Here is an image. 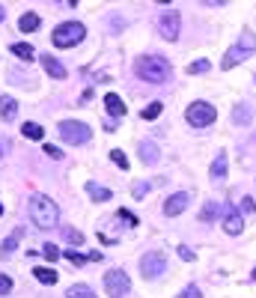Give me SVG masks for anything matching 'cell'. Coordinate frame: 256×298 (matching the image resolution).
<instances>
[{"mask_svg":"<svg viewBox=\"0 0 256 298\" xmlns=\"http://www.w3.org/2000/svg\"><path fill=\"white\" fill-rule=\"evenodd\" d=\"M30 221H33L39 230H51L60 224V209L51 197L45 194H33L30 197Z\"/></svg>","mask_w":256,"mask_h":298,"instance_id":"obj_1","label":"cell"},{"mask_svg":"<svg viewBox=\"0 0 256 298\" xmlns=\"http://www.w3.org/2000/svg\"><path fill=\"white\" fill-rule=\"evenodd\" d=\"M137 78L149 81V84H164L170 78V63L164 57H155V54H146V57H137L134 63Z\"/></svg>","mask_w":256,"mask_h":298,"instance_id":"obj_2","label":"cell"},{"mask_svg":"<svg viewBox=\"0 0 256 298\" xmlns=\"http://www.w3.org/2000/svg\"><path fill=\"white\" fill-rule=\"evenodd\" d=\"M86 36V27L81 21H66V24H60V27H54L51 33V42L57 48H75L78 42H84Z\"/></svg>","mask_w":256,"mask_h":298,"instance_id":"obj_3","label":"cell"},{"mask_svg":"<svg viewBox=\"0 0 256 298\" xmlns=\"http://www.w3.org/2000/svg\"><path fill=\"white\" fill-rule=\"evenodd\" d=\"M256 51V36H253V30H244L241 33V39H239V45H232L229 51L223 54V69H232V66H239V63H244L250 54Z\"/></svg>","mask_w":256,"mask_h":298,"instance_id":"obj_4","label":"cell"},{"mask_svg":"<svg viewBox=\"0 0 256 298\" xmlns=\"http://www.w3.org/2000/svg\"><path fill=\"white\" fill-rule=\"evenodd\" d=\"M185 120H188L194 128H205V125H212L218 120V110L208 105V102H194V105H188V110H185Z\"/></svg>","mask_w":256,"mask_h":298,"instance_id":"obj_5","label":"cell"},{"mask_svg":"<svg viewBox=\"0 0 256 298\" xmlns=\"http://www.w3.org/2000/svg\"><path fill=\"white\" fill-rule=\"evenodd\" d=\"M104 289H107L110 298H128L131 281H128V274H125L122 268H110V271L104 274Z\"/></svg>","mask_w":256,"mask_h":298,"instance_id":"obj_6","label":"cell"},{"mask_svg":"<svg viewBox=\"0 0 256 298\" xmlns=\"http://www.w3.org/2000/svg\"><path fill=\"white\" fill-rule=\"evenodd\" d=\"M60 137L66 143H86L89 137H92V131H89V125L86 123H75V120H63L60 123Z\"/></svg>","mask_w":256,"mask_h":298,"instance_id":"obj_7","label":"cell"},{"mask_svg":"<svg viewBox=\"0 0 256 298\" xmlns=\"http://www.w3.org/2000/svg\"><path fill=\"white\" fill-rule=\"evenodd\" d=\"M140 271H143V278H161L164 271H167V257L161 254V250H149L143 260H140Z\"/></svg>","mask_w":256,"mask_h":298,"instance_id":"obj_8","label":"cell"},{"mask_svg":"<svg viewBox=\"0 0 256 298\" xmlns=\"http://www.w3.org/2000/svg\"><path fill=\"white\" fill-rule=\"evenodd\" d=\"M158 33L164 36V39H179V12L176 9H164L161 18H158Z\"/></svg>","mask_w":256,"mask_h":298,"instance_id":"obj_9","label":"cell"},{"mask_svg":"<svg viewBox=\"0 0 256 298\" xmlns=\"http://www.w3.org/2000/svg\"><path fill=\"white\" fill-rule=\"evenodd\" d=\"M188 203H191L188 191L173 194V197H167V203H164V215H167V218H176V215H182V212L188 209Z\"/></svg>","mask_w":256,"mask_h":298,"instance_id":"obj_10","label":"cell"},{"mask_svg":"<svg viewBox=\"0 0 256 298\" xmlns=\"http://www.w3.org/2000/svg\"><path fill=\"white\" fill-rule=\"evenodd\" d=\"M223 230H226L229 236H241V230H244V221H241V215L232 209V206L223 209Z\"/></svg>","mask_w":256,"mask_h":298,"instance_id":"obj_11","label":"cell"},{"mask_svg":"<svg viewBox=\"0 0 256 298\" xmlns=\"http://www.w3.org/2000/svg\"><path fill=\"white\" fill-rule=\"evenodd\" d=\"M42 66H45V72H48L51 78H57V81L66 78V66H63L57 57H51V54H42Z\"/></svg>","mask_w":256,"mask_h":298,"instance_id":"obj_12","label":"cell"},{"mask_svg":"<svg viewBox=\"0 0 256 298\" xmlns=\"http://www.w3.org/2000/svg\"><path fill=\"white\" fill-rule=\"evenodd\" d=\"M104 107H107V113H110V117H125V110H128L125 102H122L117 93H107V96H104Z\"/></svg>","mask_w":256,"mask_h":298,"instance_id":"obj_13","label":"cell"},{"mask_svg":"<svg viewBox=\"0 0 256 298\" xmlns=\"http://www.w3.org/2000/svg\"><path fill=\"white\" fill-rule=\"evenodd\" d=\"M0 117L6 120V123H12L18 117V102L15 99H9V96H0Z\"/></svg>","mask_w":256,"mask_h":298,"instance_id":"obj_14","label":"cell"},{"mask_svg":"<svg viewBox=\"0 0 256 298\" xmlns=\"http://www.w3.org/2000/svg\"><path fill=\"white\" fill-rule=\"evenodd\" d=\"M212 179L215 182H223L226 179V152H218V158L212 161Z\"/></svg>","mask_w":256,"mask_h":298,"instance_id":"obj_15","label":"cell"},{"mask_svg":"<svg viewBox=\"0 0 256 298\" xmlns=\"http://www.w3.org/2000/svg\"><path fill=\"white\" fill-rule=\"evenodd\" d=\"M18 30H24V33H36V30H39V15H36V12H24L21 21H18Z\"/></svg>","mask_w":256,"mask_h":298,"instance_id":"obj_16","label":"cell"},{"mask_svg":"<svg viewBox=\"0 0 256 298\" xmlns=\"http://www.w3.org/2000/svg\"><path fill=\"white\" fill-rule=\"evenodd\" d=\"M12 54H15L18 60H27V63H30V60L36 57V48L33 45H27V42H18V45H12Z\"/></svg>","mask_w":256,"mask_h":298,"instance_id":"obj_17","label":"cell"},{"mask_svg":"<svg viewBox=\"0 0 256 298\" xmlns=\"http://www.w3.org/2000/svg\"><path fill=\"white\" fill-rule=\"evenodd\" d=\"M86 191H89V197L92 200H110V188H104V185H96V182H86Z\"/></svg>","mask_w":256,"mask_h":298,"instance_id":"obj_18","label":"cell"},{"mask_svg":"<svg viewBox=\"0 0 256 298\" xmlns=\"http://www.w3.org/2000/svg\"><path fill=\"white\" fill-rule=\"evenodd\" d=\"M140 158H143V161H146V164H155V161H158V146H155V143H140Z\"/></svg>","mask_w":256,"mask_h":298,"instance_id":"obj_19","label":"cell"},{"mask_svg":"<svg viewBox=\"0 0 256 298\" xmlns=\"http://www.w3.org/2000/svg\"><path fill=\"white\" fill-rule=\"evenodd\" d=\"M21 131H24V137H30V141H42V137H45V128L39 123H24Z\"/></svg>","mask_w":256,"mask_h":298,"instance_id":"obj_20","label":"cell"},{"mask_svg":"<svg viewBox=\"0 0 256 298\" xmlns=\"http://www.w3.org/2000/svg\"><path fill=\"white\" fill-rule=\"evenodd\" d=\"M33 274H36V281L39 283H48V286L57 283V271H54V268H36Z\"/></svg>","mask_w":256,"mask_h":298,"instance_id":"obj_21","label":"cell"},{"mask_svg":"<svg viewBox=\"0 0 256 298\" xmlns=\"http://www.w3.org/2000/svg\"><path fill=\"white\" fill-rule=\"evenodd\" d=\"M18 239H21V230H15V233H12V236H9V239L0 245V254H3V257H9V254L18 247Z\"/></svg>","mask_w":256,"mask_h":298,"instance_id":"obj_22","label":"cell"},{"mask_svg":"<svg viewBox=\"0 0 256 298\" xmlns=\"http://www.w3.org/2000/svg\"><path fill=\"white\" fill-rule=\"evenodd\" d=\"M68 298H96V292H92L86 283H78V286L68 289Z\"/></svg>","mask_w":256,"mask_h":298,"instance_id":"obj_23","label":"cell"},{"mask_svg":"<svg viewBox=\"0 0 256 298\" xmlns=\"http://www.w3.org/2000/svg\"><path fill=\"white\" fill-rule=\"evenodd\" d=\"M113 218H117L120 224H125V227H137V215L134 212H128V209H120Z\"/></svg>","mask_w":256,"mask_h":298,"instance_id":"obj_24","label":"cell"},{"mask_svg":"<svg viewBox=\"0 0 256 298\" xmlns=\"http://www.w3.org/2000/svg\"><path fill=\"white\" fill-rule=\"evenodd\" d=\"M232 120H236V123H247V120H250V107L247 105H236V110H232Z\"/></svg>","mask_w":256,"mask_h":298,"instance_id":"obj_25","label":"cell"},{"mask_svg":"<svg viewBox=\"0 0 256 298\" xmlns=\"http://www.w3.org/2000/svg\"><path fill=\"white\" fill-rule=\"evenodd\" d=\"M140 117H143V120H158V117H161V102H152L149 107H143Z\"/></svg>","mask_w":256,"mask_h":298,"instance_id":"obj_26","label":"cell"},{"mask_svg":"<svg viewBox=\"0 0 256 298\" xmlns=\"http://www.w3.org/2000/svg\"><path fill=\"white\" fill-rule=\"evenodd\" d=\"M110 161H113V164H120L122 170H128V155H125L122 149H113V152H110Z\"/></svg>","mask_w":256,"mask_h":298,"instance_id":"obj_27","label":"cell"},{"mask_svg":"<svg viewBox=\"0 0 256 298\" xmlns=\"http://www.w3.org/2000/svg\"><path fill=\"white\" fill-rule=\"evenodd\" d=\"M218 218V203H205V209H203V221L205 224H212Z\"/></svg>","mask_w":256,"mask_h":298,"instance_id":"obj_28","label":"cell"},{"mask_svg":"<svg viewBox=\"0 0 256 298\" xmlns=\"http://www.w3.org/2000/svg\"><path fill=\"white\" fill-rule=\"evenodd\" d=\"M208 69H212V63H208V60H197V63H191V66H188L191 75H200V72H208Z\"/></svg>","mask_w":256,"mask_h":298,"instance_id":"obj_29","label":"cell"},{"mask_svg":"<svg viewBox=\"0 0 256 298\" xmlns=\"http://www.w3.org/2000/svg\"><path fill=\"white\" fill-rule=\"evenodd\" d=\"M149 188H152L149 182H134V188H131V191H134V197H137V200H143V197L149 194Z\"/></svg>","mask_w":256,"mask_h":298,"instance_id":"obj_30","label":"cell"},{"mask_svg":"<svg viewBox=\"0 0 256 298\" xmlns=\"http://www.w3.org/2000/svg\"><path fill=\"white\" fill-rule=\"evenodd\" d=\"M42 254H45V257H48L51 263H54V260H60V247H57V245H51V242H48V245L42 247Z\"/></svg>","mask_w":256,"mask_h":298,"instance_id":"obj_31","label":"cell"},{"mask_svg":"<svg viewBox=\"0 0 256 298\" xmlns=\"http://www.w3.org/2000/svg\"><path fill=\"white\" fill-rule=\"evenodd\" d=\"M66 242H72V245H81V242H84V236H81L78 230H66Z\"/></svg>","mask_w":256,"mask_h":298,"instance_id":"obj_32","label":"cell"},{"mask_svg":"<svg viewBox=\"0 0 256 298\" xmlns=\"http://www.w3.org/2000/svg\"><path fill=\"white\" fill-rule=\"evenodd\" d=\"M179 298H203V292H200L197 286H188V289H182V292H179Z\"/></svg>","mask_w":256,"mask_h":298,"instance_id":"obj_33","label":"cell"},{"mask_svg":"<svg viewBox=\"0 0 256 298\" xmlns=\"http://www.w3.org/2000/svg\"><path fill=\"white\" fill-rule=\"evenodd\" d=\"M66 260H68V263H75V265H84V263H86V257L75 254V250H66Z\"/></svg>","mask_w":256,"mask_h":298,"instance_id":"obj_34","label":"cell"},{"mask_svg":"<svg viewBox=\"0 0 256 298\" xmlns=\"http://www.w3.org/2000/svg\"><path fill=\"white\" fill-rule=\"evenodd\" d=\"M0 292H3V295H6V292H12V278L0 274Z\"/></svg>","mask_w":256,"mask_h":298,"instance_id":"obj_35","label":"cell"},{"mask_svg":"<svg viewBox=\"0 0 256 298\" xmlns=\"http://www.w3.org/2000/svg\"><path fill=\"white\" fill-rule=\"evenodd\" d=\"M179 257H182L185 263H191V260H194V250H191V247H185V245H179Z\"/></svg>","mask_w":256,"mask_h":298,"instance_id":"obj_36","label":"cell"},{"mask_svg":"<svg viewBox=\"0 0 256 298\" xmlns=\"http://www.w3.org/2000/svg\"><path fill=\"white\" fill-rule=\"evenodd\" d=\"M45 155H51V158H63V152H60L57 146H45Z\"/></svg>","mask_w":256,"mask_h":298,"instance_id":"obj_37","label":"cell"},{"mask_svg":"<svg viewBox=\"0 0 256 298\" xmlns=\"http://www.w3.org/2000/svg\"><path fill=\"white\" fill-rule=\"evenodd\" d=\"M3 155H6V143L0 141V158H3Z\"/></svg>","mask_w":256,"mask_h":298,"instance_id":"obj_38","label":"cell"},{"mask_svg":"<svg viewBox=\"0 0 256 298\" xmlns=\"http://www.w3.org/2000/svg\"><path fill=\"white\" fill-rule=\"evenodd\" d=\"M3 15H6V12H3V3H0V21H3Z\"/></svg>","mask_w":256,"mask_h":298,"instance_id":"obj_39","label":"cell"},{"mask_svg":"<svg viewBox=\"0 0 256 298\" xmlns=\"http://www.w3.org/2000/svg\"><path fill=\"white\" fill-rule=\"evenodd\" d=\"M0 215H3V206H0Z\"/></svg>","mask_w":256,"mask_h":298,"instance_id":"obj_40","label":"cell"}]
</instances>
